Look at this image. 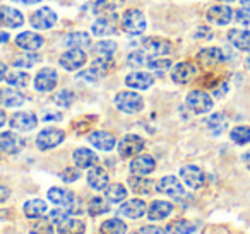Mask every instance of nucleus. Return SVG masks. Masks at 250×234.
I'll list each match as a JSON object with an SVG mask.
<instances>
[{"instance_id":"54","label":"nucleus","mask_w":250,"mask_h":234,"mask_svg":"<svg viewBox=\"0 0 250 234\" xmlns=\"http://www.w3.org/2000/svg\"><path fill=\"white\" fill-rule=\"evenodd\" d=\"M9 195H11V190H9L7 186H2V185H0V203L5 202V200L9 198Z\"/></svg>"},{"instance_id":"17","label":"nucleus","mask_w":250,"mask_h":234,"mask_svg":"<svg viewBox=\"0 0 250 234\" xmlns=\"http://www.w3.org/2000/svg\"><path fill=\"white\" fill-rule=\"evenodd\" d=\"M226 60V55L219 48H204L199 52L197 62H201L204 67H214L219 65Z\"/></svg>"},{"instance_id":"28","label":"nucleus","mask_w":250,"mask_h":234,"mask_svg":"<svg viewBox=\"0 0 250 234\" xmlns=\"http://www.w3.org/2000/svg\"><path fill=\"white\" fill-rule=\"evenodd\" d=\"M87 140L100 151H111L115 147V137L111 134H108V132H93L87 137Z\"/></svg>"},{"instance_id":"32","label":"nucleus","mask_w":250,"mask_h":234,"mask_svg":"<svg viewBox=\"0 0 250 234\" xmlns=\"http://www.w3.org/2000/svg\"><path fill=\"white\" fill-rule=\"evenodd\" d=\"M46 212V203L40 198H33L24 203V215L28 219H38Z\"/></svg>"},{"instance_id":"34","label":"nucleus","mask_w":250,"mask_h":234,"mask_svg":"<svg viewBox=\"0 0 250 234\" xmlns=\"http://www.w3.org/2000/svg\"><path fill=\"white\" fill-rule=\"evenodd\" d=\"M206 125H208L209 132H211L212 135H219L226 130V127H228V120L225 118V115L214 113L206 120Z\"/></svg>"},{"instance_id":"11","label":"nucleus","mask_w":250,"mask_h":234,"mask_svg":"<svg viewBox=\"0 0 250 234\" xmlns=\"http://www.w3.org/2000/svg\"><path fill=\"white\" fill-rule=\"evenodd\" d=\"M118 18L115 14H106V16H101L98 21H94L93 24V33L94 36H110L117 33L118 28Z\"/></svg>"},{"instance_id":"63","label":"nucleus","mask_w":250,"mask_h":234,"mask_svg":"<svg viewBox=\"0 0 250 234\" xmlns=\"http://www.w3.org/2000/svg\"><path fill=\"white\" fill-rule=\"evenodd\" d=\"M247 65H249V69H250V58H249V60H247Z\"/></svg>"},{"instance_id":"36","label":"nucleus","mask_w":250,"mask_h":234,"mask_svg":"<svg viewBox=\"0 0 250 234\" xmlns=\"http://www.w3.org/2000/svg\"><path fill=\"white\" fill-rule=\"evenodd\" d=\"M104 196H106L108 202L111 203H118V202H124L127 198V190H125L124 185H110L108 188H104Z\"/></svg>"},{"instance_id":"23","label":"nucleus","mask_w":250,"mask_h":234,"mask_svg":"<svg viewBox=\"0 0 250 234\" xmlns=\"http://www.w3.org/2000/svg\"><path fill=\"white\" fill-rule=\"evenodd\" d=\"M72 159H74V162H76L77 168H81V169L93 168V166H96V162H98V156L94 154L91 149H86V147L76 149L72 154Z\"/></svg>"},{"instance_id":"3","label":"nucleus","mask_w":250,"mask_h":234,"mask_svg":"<svg viewBox=\"0 0 250 234\" xmlns=\"http://www.w3.org/2000/svg\"><path fill=\"white\" fill-rule=\"evenodd\" d=\"M115 104L120 111L124 113H139L141 110L144 108V101L143 98L139 96L137 93H130V91H122L115 96Z\"/></svg>"},{"instance_id":"44","label":"nucleus","mask_w":250,"mask_h":234,"mask_svg":"<svg viewBox=\"0 0 250 234\" xmlns=\"http://www.w3.org/2000/svg\"><path fill=\"white\" fill-rule=\"evenodd\" d=\"M74 99H76V94H74L72 91H69V89L59 91V93L53 96V101H55V104H59V106H63V108H69L70 104L74 103Z\"/></svg>"},{"instance_id":"61","label":"nucleus","mask_w":250,"mask_h":234,"mask_svg":"<svg viewBox=\"0 0 250 234\" xmlns=\"http://www.w3.org/2000/svg\"><path fill=\"white\" fill-rule=\"evenodd\" d=\"M240 4H242V7L250 9V0H240Z\"/></svg>"},{"instance_id":"16","label":"nucleus","mask_w":250,"mask_h":234,"mask_svg":"<svg viewBox=\"0 0 250 234\" xmlns=\"http://www.w3.org/2000/svg\"><path fill=\"white\" fill-rule=\"evenodd\" d=\"M22 147H24V140L19 135L12 134V132L0 134V151L2 152H5V154H18Z\"/></svg>"},{"instance_id":"22","label":"nucleus","mask_w":250,"mask_h":234,"mask_svg":"<svg viewBox=\"0 0 250 234\" xmlns=\"http://www.w3.org/2000/svg\"><path fill=\"white\" fill-rule=\"evenodd\" d=\"M154 168H156V161L147 154L139 156V157H136L132 162H130V171H132L136 176L149 175V173L154 171Z\"/></svg>"},{"instance_id":"53","label":"nucleus","mask_w":250,"mask_h":234,"mask_svg":"<svg viewBox=\"0 0 250 234\" xmlns=\"http://www.w3.org/2000/svg\"><path fill=\"white\" fill-rule=\"evenodd\" d=\"M62 120V113L59 111H45L42 117V121H60Z\"/></svg>"},{"instance_id":"24","label":"nucleus","mask_w":250,"mask_h":234,"mask_svg":"<svg viewBox=\"0 0 250 234\" xmlns=\"http://www.w3.org/2000/svg\"><path fill=\"white\" fill-rule=\"evenodd\" d=\"M125 84L132 89H149L154 84V77L146 72H134L125 77Z\"/></svg>"},{"instance_id":"20","label":"nucleus","mask_w":250,"mask_h":234,"mask_svg":"<svg viewBox=\"0 0 250 234\" xmlns=\"http://www.w3.org/2000/svg\"><path fill=\"white\" fill-rule=\"evenodd\" d=\"M143 46L149 55L163 57L171 52V43L161 38H147L143 41Z\"/></svg>"},{"instance_id":"42","label":"nucleus","mask_w":250,"mask_h":234,"mask_svg":"<svg viewBox=\"0 0 250 234\" xmlns=\"http://www.w3.org/2000/svg\"><path fill=\"white\" fill-rule=\"evenodd\" d=\"M149 60H151V57L147 55L146 50H144V52L137 50V52L130 53L127 62H129V65L134 67V69H139V67H147V62H149Z\"/></svg>"},{"instance_id":"39","label":"nucleus","mask_w":250,"mask_h":234,"mask_svg":"<svg viewBox=\"0 0 250 234\" xmlns=\"http://www.w3.org/2000/svg\"><path fill=\"white\" fill-rule=\"evenodd\" d=\"M124 0H96L93 4V12L94 14H111L115 9H118L122 5Z\"/></svg>"},{"instance_id":"59","label":"nucleus","mask_w":250,"mask_h":234,"mask_svg":"<svg viewBox=\"0 0 250 234\" xmlns=\"http://www.w3.org/2000/svg\"><path fill=\"white\" fill-rule=\"evenodd\" d=\"M9 41V35L4 31H0V43H7Z\"/></svg>"},{"instance_id":"37","label":"nucleus","mask_w":250,"mask_h":234,"mask_svg":"<svg viewBox=\"0 0 250 234\" xmlns=\"http://www.w3.org/2000/svg\"><path fill=\"white\" fill-rule=\"evenodd\" d=\"M129 185L132 188L134 193H139V195H149L153 192V181L143 178V176H136V178L129 179Z\"/></svg>"},{"instance_id":"56","label":"nucleus","mask_w":250,"mask_h":234,"mask_svg":"<svg viewBox=\"0 0 250 234\" xmlns=\"http://www.w3.org/2000/svg\"><path fill=\"white\" fill-rule=\"evenodd\" d=\"M14 2L22 4V5H33V4H38V2H42V0H14Z\"/></svg>"},{"instance_id":"12","label":"nucleus","mask_w":250,"mask_h":234,"mask_svg":"<svg viewBox=\"0 0 250 234\" xmlns=\"http://www.w3.org/2000/svg\"><path fill=\"white\" fill-rule=\"evenodd\" d=\"M59 62L65 70H77L86 63V53L79 48H72L70 52L63 53Z\"/></svg>"},{"instance_id":"46","label":"nucleus","mask_w":250,"mask_h":234,"mask_svg":"<svg viewBox=\"0 0 250 234\" xmlns=\"http://www.w3.org/2000/svg\"><path fill=\"white\" fill-rule=\"evenodd\" d=\"M170 67H171V62L167 58L165 60L163 58H151L149 62H147V69L154 70V72H158V74H165Z\"/></svg>"},{"instance_id":"52","label":"nucleus","mask_w":250,"mask_h":234,"mask_svg":"<svg viewBox=\"0 0 250 234\" xmlns=\"http://www.w3.org/2000/svg\"><path fill=\"white\" fill-rule=\"evenodd\" d=\"M137 234H168L167 229L163 227H158V226H144L137 231Z\"/></svg>"},{"instance_id":"19","label":"nucleus","mask_w":250,"mask_h":234,"mask_svg":"<svg viewBox=\"0 0 250 234\" xmlns=\"http://www.w3.org/2000/svg\"><path fill=\"white\" fill-rule=\"evenodd\" d=\"M146 203L143 202V200L139 198H134V200H129V202L122 203L120 210H118V214H122V215L129 217V219H141V217L146 214Z\"/></svg>"},{"instance_id":"51","label":"nucleus","mask_w":250,"mask_h":234,"mask_svg":"<svg viewBox=\"0 0 250 234\" xmlns=\"http://www.w3.org/2000/svg\"><path fill=\"white\" fill-rule=\"evenodd\" d=\"M235 18H236V22H238V24L249 26V24H250V9L242 7L240 11H236Z\"/></svg>"},{"instance_id":"5","label":"nucleus","mask_w":250,"mask_h":234,"mask_svg":"<svg viewBox=\"0 0 250 234\" xmlns=\"http://www.w3.org/2000/svg\"><path fill=\"white\" fill-rule=\"evenodd\" d=\"M187 106L190 108L194 113L204 115L212 110V99L204 91H192L187 96Z\"/></svg>"},{"instance_id":"41","label":"nucleus","mask_w":250,"mask_h":234,"mask_svg":"<svg viewBox=\"0 0 250 234\" xmlns=\"http://www.w3.org/2000/svg\"><path fill=\"white\" fill-rule=\"evenodd\" d=\"M229 137L235 144L245 145L250 142V127H235L229 132Z\"/></svg>"},{"instance_id":"33","label":"nucleus","mask_w":250,"mask_h":234,"mask_svg":"<svg viewBox=\"0 0 250 234\" xmlns=\"http://www.w3.org/2000/svg\"><path fill=\"white\" fill-rule=\"evenodd\" d=\"M84 231H86L84 222H81V220H77V219H65L63 222L59 224L57 233L59 234H84Z\"/></svg>"},{"instance_id":"26","label":"nucleus","mask_w":250,"mask_h":234,"mask_svg":"<svg viewBox=\"0 0 250 234\" xmlns=\"http://www.w3.org/2000/svg\"><path fill=\"white\" fill-rule=\"evenodd\" d=\"M87 183L93 190H104L108 186V173L104 171L103 168H98V166H93L87 173Z\"/></svg>"},{"instance_id":"13","label":"nucleus","mask_w":250,"mask_h":234,"mask_svg":"<svg viewBox=\"0 0 250 234\" xmlns=\"http://www.w3.org/2000/svg\"><path fill=\"white\" fill-rule=\"evenodd\" d=\"M9 123H11V128H14V130L29 132V130H33V128H36L38 120H36L35 115L29 113V111H19V113L12 115Z\"/></svg>"},{"instance_id":"18","label":"nucleus","mask_w":250,"mask_h":234,"mask_svg":"<svg viewBox=\"0 0 250 234\" xmlns=\"http://www.w3.org/2000/svg\"><path fill=\"white\" fill-rule=\"evenodd\" d=\"M57 86V72L53 69H42L35 79V87L42 93L52 91Z\"/></svg>"},{"instance_id":"4","label":"nucleus","mask_w":250,"mask_h":234,"mask_svg":"<svg viewBox=\"0 0 250 234\" xmlns=\"http://www.w3.org/2000/svg\"><path fill=\"white\" fill-rule=\"evenodd\" d=\"M122 28L129 35H141L146 29V18L141 11L130 9L122 16Z\"/></svg>"},{"instance_id":"10","label":"nucleus","mask_w":250,"mask_h":234,"mask_svg":"<svg viewBox=\"0 0 250 234\" xmlns=\"http://www.w3.org/2000/svg\"><path fill=\"white\" fill-rule=\"evenodd\" d=\"M31 24L33 28L36 29H42V31H45V29H50L55 26L57 22V14L52 11V9L48 7H42L40 11H36L35 14L31 16Z\"/></svg>"},{"instance_id":"58","label":"nucleus","mask_w":250,"mask_h":234,"mask_svg":"<svg viewBox=\"0 0 250 234\" xmlns=\"http://www.w3.org/2000/svg\"><path fill=\"white\" fill-rule=\"evenodd\" d=\"M242 159H243V162H245V166L249 168V171H250V151L245 152V154L242 156Z\"/></svg>"},{"instance_id":"1","label":"nucleus","mask_w":250,"mask_h":234,"mask_svg":"<svg viewBox=\"0 0 250 234\" xmlns=\"http://www.w3.org/2000/svg\"><path fill=\"white\" fill-rule=\"evenodd\" d=\"M115 52H117V43L111 41V39L96 43L93 48V57H94L93 67H96L98 70H101V72L104 74L108 69V65H110L111 57H113Z\"/></svg>"},{"instance_id":"2","label":"nucleus","mask_w":250,"mask_h":234,"mask_svg":"<svg viewBox=\"0 0 250 234\" xmlns=\"http://www.w3.org/2000/svg\"><path fill=\"white\" fill-rule=\"evenodd\" d=\"M48 198H50V202L55 203V205L69 209L70 214H81V210H83V205L77 202L74 193L69 192V190L52 188V190H48Z\"/></svg>"},{"instance_id":"25","label":"nucleus","mask_w":250,"mask_h":234,"mask_svg":"<svg viewBox=\"0 0 250 234\" xmlns=\"http://www.w3.org/2000/svg\"><path fill=\"white\" fill-rule=\"evenodd\" d=\"M171 212H173V205H171L170 202L154 200V202L149 205L147 217H149V220H163V219H167Z\"/></svg>"},{"instance_id":"6","label":"nucleus","mask_w":250,"mask_h":234,"mask_svg":"<svg viewBox=\"0 0 250 234\" xmlns=\"http://www.w3.org/2000/svg\"><path fill=\"white\" fill-rule=\"evenodd\" d=\"M63 138H65V134L62 130H59V128H45L36 137V145L42 151H48V149H53L59 144H62Z\"/></svg>"},{"instance_id":"29","label":"nucleus","mask_w":250,"mask_h":234,"mask_svg":"<svg viewBox=\"0 0 250 234\" xmlns=\"http://www.w3.org/2000/svg\"><path fill=\"white\" fill-rule=\"evenodd\" d=\"M0 22L7 28H19L24 22V18L21 12L12 7H0Z\"/></svg>"},{"instance_id":"50","label":"nucleus","mask_w":250,"mask_h":234,"mask_svg":"<svg viewBox=\"0 0 250 234\" xmlns=\"http://www.w3.org/2000/svg\"><path fill=\"white\" fill-rule=\"evenodd\" d=\"M79 176H81V173L77 171V169H74V168H67V169H63V171H62V175H60V178H62L65 183H72V181H76V179H79Z\"/></svg>"},{"instance_id":"64","label":"nucleus","mask_w":250,"mask_h":234,"mask_svg":"<svg viewBox=\"0 0 250 234\" xmlns=\"http://www.w3.org/2000/svg\"><path fill=\"white\" fill-rule=\"evenodd\" d=\"M132 234H137V231H136V233H132Z\"/></svg>"},{"instance_id":"30","label":"nucleus","mask_w":250,"mask_h":234,"mask_svg":"<svg viewBox=\"0 0 250 234\" xmlns=\"http://www.w3.org/2000/svg\"><path fill=\"white\" fill-rule=\"evenodd\" d=\"M0 104L7 108L21 106V104H24V96L18 91L5 87V89H0Z\"/></svg>"},{"instance_id":"31","label":"nucleus","mask_w":250,"mask_h":234,"mask_svg":"<svg viewBox=\"0 0 250 234\" xmlns=\"http://www.w3.org/2000/svg\"><path fill=\"white\" fill-rule=\"evenodd\" d=\"M67 46H72V48H86V46L91 45V38L87 33H83V31H76V33H69L63 39Z\"/></svg>"},{"instance_id":"43","label":"nucleus","mask_w":250,"mask_h":234,"mask_svg":"<svg viewBox=\"0 0 250 234\" xmlns=\"http://www.w3.org/2000/svg\"><path fill=\"white\" fill-rule=\"evenodd\" d=\"M40 55H36V53H22V55H18L14 58V65L16 67H33V65H36V63L40 62Z\"/></svg>"},{"instance_id":"38","label":"nucleus","mask_w":250,"mask_h":234,"mask_svg":"<svg viewBox=\"0 0 250 234\" xmlns=\"http://www.w3.org/2000/svg\"><path fill=\"white\" fill-rule=\"evenodd\" d=\"M127 224L120 219H108L101 224V234H125Z\"/></svg>"},{"instance_id":"27","label":"nucleus","mask_w":250,"mask_h":234,"mask_svg":"<svg viewBox=\"0 0 250 234\" xmlns=\"http://www.w3.org/2000/svg\"><path fill=\"white\" fill-rule=\"evenodd\" d=\"M228 39L236 50L250 53V31H245V29H231L228 35Z\"/></svg>"},{"instance_id":"21","label":"nucleus","mask_w":250,"mask_h":234,"mask_svg":"<svg viewBox=\"0 0 250 234\" xmlns=\"http://www.w3.org/2000/svg\"><path fill=\"white\" fill-rule=\"evenodd\" d=\"M16 45L22 50H28V52H36V50L42 48L43 38L40 35H36V33L26 31V33H21V35L16 38Z\"/></svg>"},{"instance_id":"14","label":"nucleus","mask_w":250,"mask_h":234,"mask_svg":"<svg viewBox=\"0 0 250 234\" xmlns=\"http://www.w3.org/2000/svg\"><path fill=\"white\" fill-rule=\"evenodd\" d=\"M209 22L212 24H218V26H225V24H229L233 19V11L228 7V5H212L211 9L208 11L206 14Z\"/></svg>"},{"instance_id":"40","label":"nucleus","mask_w":250,"mask_h":234,"mask_svg":"<svg viewBox=\"0 0 250 234\" xmlns=\"http://www.w3.org/2000/svg\"><path fill=\"white\" fill-rule=\"evenodd\" d=\"M108 210H110L108 202L104 198H100V196H94V198L89 202V205H87V212H89L93 217L101 215V214L108 212Z\"/></svg>"},{"instance_id":"45","label":"nucleus","mask_w":250,"mask_h":234,"mask_svg":"<svg viewBox=\"0 0 250 234\" xmlns=\"http://www.w3.org/2000/svg\"><path fill=\"white\" fill-rule=\"evenodd\" d=\"M5 80L14 87H26L29 82V77L24 72H11L5 76Z\"/></svg>"},{"instance_id":"62","label":"nucleus","mask_w":250,"mask_h":234,"mask_svg":"<svg viewBox=\"0 0 250 234\" xmlns=\"http://www.w3.org/2000/svg\"><path fill=\"white\" fill-rule=\"evenodd\" d=\"M219 2H225V4H231V2H235V0H219Z\"/></svg>"},{"instance_id":"60","label":"nucleus","mask_w":250,"mask_h":234,"mask_svg":"<svg viewBox=\"0 0 250 234\" xmlns=\"http://www.w3.org/2000/svg\"><path fill=\"white\" fill-rule=\"evenodd\" d=\"M5 120H7V118H5V113L2 110H0V127H4L5 125Z\"/></svg>"},{"instance_id":"55","label":"nucleus","mask_w":250,"mask_h":234,"mask_svg":"<svg viewBox=\"0 0 250 234\" xmlns=\"http://www.w3.org/2000/svg\"><path fill=\"white\" fill-rule=\"evenodd\" d=\"M201 35H204V36H206V39H209V38L212 36V33L209 31L208 28H204V26H202V28H199V29H197V38H199Z\"/></svg>"},{"instance_id":"7","label":"nucleus","mask_w":250,"mask_h":234,"mask_svg":"<svg viewBox=\"0 0 250 234\" xmlns=\"http://www.w3.org/2000/svg\"><path fill=\"white\" fill-rule=\"evenodd\" d=\"M144 149V140L139 137V135H125L124 138L118 144V154L120 157L127 159V157H134L136 154H139Z\"/></svg>"},{"instance_id":"15","label":"nucleus","mask_w":250,"mask_h":234,"mask_svg":"<svg viewBox=\"0 0 250 234\" xmlns=\"http://www.w3.org/2000/svg\"><path fill=\"white\" fill-rule=\"evenodd\" d=\"M195 74H197L195 65H192L190 62H180L171 70V79L177 84H188L195 77Z\"/></svg>"},{"instance_id":"49","label":"nucleus","mask_w":250,"mask_h":234,"mask_svg":"<svg viewBox=\"0 0 250 234\" xmlns=\"http://www.w3.org/2000/svg\"><path fill=\"white\" fill-rule=\"evenodd\" d=\"M101 76H103V72H101V70H98L96 67H93V69L81 72L77 79H84V80H89V82H94V80H98Z\"/></svg>"},{"instance_id":"47","label":"nucleus","mask_w":250,"mask_h":234,"mask_svg":"<svg viewBox=\"0 0 250 234\" xmlns=\"http://www.w3.org/2000/svg\"><path fill=\"white\" fill-rule=\"evenodd\" d=\"M29 234H53V226H50L48 220H40L29 227Z\"/></svg>"},{"instance_id":"8","label":"nucleus","mask_w":250,"mask_h":234,"mask_svg":"<svg viewBox=\"0 0 250 234\" xmlns=\"http://www.w3.org/2000/svg\"><path fill=\"white\" fill-rule=\"evenodd\" d=\"M156 190L160 193H165V195L171 196V198H175V200L185 196L184 186H182V183L178 181L175 176H165V178H161L160 183L156 185Z\"/></svg>"},{"instance_id":"57","label":"nucleus","mask_w":250,"mask_h":234,"mask_svg":"<svg viewBox=\"0 0 250 234\" xmlns=\"http://www.w3.org/2000/svg\"><path fill=\"white\" fill-rule=\"evenodd\" d=\"M5 76H7V67L4 63H0V80H4Z\"/></svg>"},{"instance_id":"9","label":"nucleus","mask_w":250,"mask_h":234,"mask_svg":"<svg viewBox=\"0 0 250 234\" xmlns=\"http://www.w3.org/2000/svg\"><path fill=\"white\" fill-rule=\"evenodd\" d=\"M180 176H182V179H184L185 185L190 186V188H194V190L201 188L206 181V176H204V173H202V169L194 164L184 166V168L180 169Z\"/></svg>"},{"instance_id":"48","label":"nucleus","mask_w":250,"mask_h":234,"mask_svg":"<svg viewBox=\"0 0 250 234\" xmlns=\"http://www.w3.org/2000/svg\"><path fill=\"white\" fill-rule=\"evenodd\" d=\"M69 215H72L69 209H53L52 212H50L48 219L52 220V222L60 224V222H63L65 219H69Z\"/></svg>"},{"instance_id":"35","label":"nucleus","mask_w":250,"mask_h":234,"mask_svg":"<svg viewBox=\"0 0 250 234\" xmlns=\"http://www.w3.org/2000/svg\"><path fill=\"white\" fill-rule=\"evenodd\" d=\"M195 229H197V226H195L194 222L180 219V220H175V222L168 224L167 233L168 234H192Z\"/></svg>"}]
</instances>
